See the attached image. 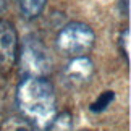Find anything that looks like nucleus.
<instances>
[{
  "instance_id": "obj_2",
  "label": "nucleus",
  "mask_w": 131,
  "mask_h": 131,
  "mask_svg": "<svg viewBox=\"0 0 131 131\" xmlns=\"http://www.w3.org/2000/svg\"><path fill=\"white\" fill-rule=\"evenodd\" d=\"M94 31L84 23H70L57 36V49L68 57H83L94 45Z\"/></svg>"
},
{
  "instance_id": "obj_1",
  "label": "nucleus",
  "mask_w": 131,
  "mask_h": 131,
  "mask_svg": "<svg viewBox=\"0 0 131 131\" xmlns=\"http://www.w3.org/2000/svg\"><path fill=\"white\" fill-rule=\"evenodd\" d=\"M16 99L21 112L41 129H45L57 117L53 86L45 78H24L18 86Z\"/></svg>"
},
{
  "instance_id": "obj_12",
  "label": "nucleus",
  "mask_w": 131,
  "mask_h": 131,
  "mask_svg": "<svg viewBox=\"0 0 131 131\" xmlns=\"http://www.w3.org/2000/svg\"><path fill=\"white\" fill-rule=\"evenodd\" d=\"M83 131H88V129H83Z\"/></svg>"
},
{
  "instance_id": "obj_4",
  "label": "nucleus",
  "mask_w": 131,
  "mask_h": 131,
  "mask_svg": "<svg viewBox=\"0 0 131 131\" xmlns=\"http://www.w3.org/2000/svg\"><path fill=\"white\" fill-rule=\"evenodd\" d=\"M18 60V34L13 23L0 19V71H10Z\"/></svg>"
},
{
  "instance_id": "obj_11",
  "label": "nucleus",
  "mask_w": 131,
  "mask_h": 131,
  "mask_svg": "<svg viewBox=\"0 0 131 131\" xmlns=\"http://www.w3.org/2000/svg\"><path fill=\"white\" fill-rule=\"evenodd\" d=\"M5 7H7V0H0V12H2Z\"/></svg>"
},
{
  "instance_id": "obj_8",
  "label": "nucleus",
  "mask_w": 131,
  "mask_h": 131,
  "mask_svg": "<svg viewBox=\"0 0 131 131\" xmlns=\"http://www.w3.org/2000/svg\"><path fill=\"white\" fill-rule=\"evenodd\" d=\"M47 131H71V117L70 113H62L53 118V122L49 125Z\"/></svg>"
},
{
  "instance_id": "obj_7",
  "label": "nucleus",
  "mask_w": 131,
  "mask_h": 131,
  "mask_svg": "<svg viewBox=\"0 0 131 131\" xmlns=\"http://www.w3.org/2000/svg\"><path fill=\"white\" fill-rule=\"evenodd\" d=\"M2 131H34L32 125L26 118L10 117L2 123Z\"/></svg>"
},
{
  "instance_id": "obj_3",
  "label": "nucleus",
  "mask_w": 131,
  "mask_h": 131,
  "mask_svg": "<svg viewBox=\"0 0 131 131\" xmlns=\"http://www.w3.org/2000/svg\"><path fill=\"white\" fill-rule=\"evenodd\" d=\"M19 63H21V70L28 76L44 78L52 70V60H50L49 50L36 37L24 41L21 55H19Z\"/></svg>"
},
{
  "instance_id": "obj_10",
  "label": "nucleus",
  "mask_w": 131,
  "mask_h": 131,
  "mask_svg": "<svg viewBox=\"0 0 131 131\" xmlns=\"http://www.w3.org/2000/svg\"><path fill=\"white\" fill-rule=\"evenodd\" d=\"M122 42H125V55L126 60L129 58V29H125V34L122 36Z\"/></svg>"
},
{
  "instance_id": "obj_9",
  "label": "nucleus",
  "mask_w": 131,
  "mask_h": 131,
  "mask_svg": "<svg viewBox=\"0 0 131 131\" xmlns=\"http://www.w3.org/2000/svg\"><path fill=\"white\" fill-rule=\"evenodd\" d=\"M113 97H115V94L112 92V91H105V92L92 104L91 110H92V112H102V110L107 108V105H110V102L113 100Z\"/></svg>"
},
{
  "instance_id": "obj_5",
  "label": "nucleus",
  "mask_w": 131,
  "mask_h": 131,
  "mask_svg": "<svg viewBox=\"0 0 131 131\" xmlns=\"http://www.w3.org/2000/svg\"><path fill=\"white\" fill-rule=\"evenodd\" d=\"M94 73V65L91 62V58H88L86 55L83 57H74L67 67V76L74 83H83L89 79Z\"/></svg>"
},
{
  "instance_id": "obj_6",
  "label": "nucleus",
  "mask_w": 131,
  "mask_h": 131,
  "mask_svg": "<svg viewBox=\"0 0 131 131\" xmlns=\"http://www.w3.org/2000/svg\"><path fill=\"white\" fill-rule=\"evenodd\" d=\"M45 3H47V0H21L19 7H21V12L24 16L31 19L42 13V10L45 8Z\"/></svg>"
}]
</instances>
